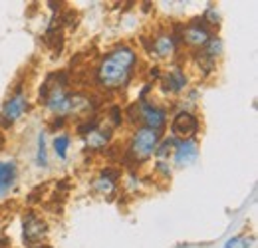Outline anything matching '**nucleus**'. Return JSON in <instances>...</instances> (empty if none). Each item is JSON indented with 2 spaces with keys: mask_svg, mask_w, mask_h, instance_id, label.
Wrapping results in <instances>:
<instances>
[{
  "mask_svg": "<svg viewBox=\"0 0 258 248\" xmlns=\"http://www.w3.org/2000/svg\"><path fill=\"white\" fill-rule=\"evenodd\" d=\"M135 62L137 54L133 52V48L119 46L111 50L97 66V84L103 90H121L123 86H127Z\"/></svg>",
  "mask_w": 258,
  "mask_h": 248,
  "instance_id": "nucleus-1",
  "label": "nucleus"
},
{
  "mask_svg": "<svg viewBox=\"0 0 258 248\" xmlns=\"http://www.w3.org/2000/svg\"><path fill=\"white\" fill-rule=\"evenodd\" d=\"M159 141H161V131L149 127H137L129 141V155L133 157V161H147L155 153Z\"/></svg>",
  "mask_w": 258,
  "mask_h": 248,
  "instance_id": "nucleus-2",
  "label": "nucleus"
},
{
  "mask_svg": "<svg viewBox=\"0 0 258 248\" xmlns=\"http://www.w3.org/2000/svg\"><path fill=\"white\" fill-rule=\"evenodd\" d=\"M26 109H28L26 93L18 88V90L14 92V95H10V97L6 99V103H4V107H2V111H0V123L4 125V127H10V125L16 123V121L24 115Z\"/></svg>",
  "mask_w": 258,
  "mask_h": 248,
  "instance_id": "nucleus-3",
  "label": "nucleus"
},
{
  "mask_svg": "<svg viewBox=\"0 0 258 248\" xmlns=\"http://www.w3.org/2000/svg\"><path fill=\"white\" fill-rule=\"evenodd\" d=\"M199 131V119L189 111H179L173 117L171 123V137H175L177 141L181 139H191L195 133Z\"/></svg>",
  "mask_w": 258,
  "mask_h": 248,
  "instance_id": "nucleus-4",
  "label": "nucleus"
},
{
  "mask_svg": "<svg viewBox=\"0 0 258 248\" xmlns=\"http://www.w3.org/2000/svg\"><path fill=\"white\" fill-rule=\"evenodd\" d=\"M137 107H139V119L143 121V127L155 129V131H161L163 127H165V123H167V111L163 107H157V105L147 103V101H139Z\"/></svg>",
  "mask_w": 258,
  "mask_h": 248,
  "instance_id": "nucleus-5",
  "label": "nucleus"
},
{
  "mask_svg": "<svg viewBox=\"0 0 258 248\" xmlns=\"http://www.w3.org/2000/svg\"><path fill=\"white\" fill-rule=\"evenodd\" d=\"M183 40L187 46L191 48H203L209 40H211V32L203 24V20H193L185 26L183 30Z\"/></svg>",
  "mask_w": 258,
  "mask_h": 248,
  "instance_id": "nucleus-6",
  "label": "nucleus"
},
{
  "mask_svg": "<svg viewBox=\"0 0 258 248\" xmlns=\"http://www.w3.org/2000/svg\"><path fill=\"white\" fill-rule=\"evenodd\" d=\"M48 232V226L42 218H38L34 213H30L28 217L24 218V240L34 246L36 242H40Z\"/></svg>",
  "mask_w": 258,
  "mask_h": 248,
  "instance_id": "nucleus-7",
  "label": "nucleus"
},
{
  "mask_svg": "<svg viewBox=\"0 0 258 248\" xmlns=\"http://www.w3.org/2000/svg\"><path fill=\"white\" fill-rule=\"evenodd\" d=\"M199 157V149L193 139H181L175 143V165L185 167Z\"/></svg>",
  "mask_w": 258,
  "mask_h": 248,
  "instance_id": "nucleus-8",
  "label": "nucleus"
},
{
  "mask_svg": "<svg viewBox=\"0 0 258 248\" xmlns=\"http://www.w3.org/2000/svg\"><path fill=\"white\" fill-rule=\"evenodd\" d=\"M163 86H165V92H169V93L185 92V88H187V76H185L183 68H179V66L171 68V70L163 76Z\"/></svg>",
  "mask_w": 258,
  "mask_h": 248,
  "instance_id": "nucleus-9",
  "label": "nucleus"
},
{
  "mask_svg": "<svg viewBox=\"0 0 258 248\" xmlns=\"http://www.w3.org/2000/svg\"><path fill=\"white\" fill-rule=\"evenodd\" d=\"M177 50V38L173 34H161L153 40V46H151V52L157 56V58H171Z\"/></svg>",
  "mask_w": 258,
  "mask_h": 248,
  "instance_id": "nucleus-10",
  "label": "nucleus"
},
{
  "mask_svg": "<svg viewBox=\"0 0 258 248\" xmlns=\"http://www.w3.org/2000/svg\"><path fill=\"white\" fill-rule=\"evenodd\" d=\"M16 183V163L0 161V197H4Z\"/></svg>",
  "mask_w": 258,
  "mask_h": 248,
  "instance_id": "nucleus-11",
  "label": "nucleus"
},
{
  "mask_svg": "<svg viewBox=\"0 0 258 248\" xmlns=\"http://www.w3.org/2000/svg\"><path fill=\"white\" fill-rule=\"evenodd\" d=\"M109 137H111V131L109 129H94L92 133L86 135V141H88V145L92 149H99V147H103L109 141Z\"/></svg>",
  "mask_w": 258,
  "mask_h": 248,
  "instance_id": "nucleus-12",
  "label": "nucleus"
},
{
  "mask_svg": "<svg viewBox=\"0 0 258 248\" xmlns=\"http://www.w3.org/2000/svg\"><path fill=\"white\" fill-rule=\"evenodd\" d=\"M70 143H72V139H70V135H66V133L54 137V151H56L58 159L64 161L66 157H68V147H70Z\"/></svg>",
  "mask_w": 258,
  "mask_h": 248,
  "instance_id": "nucleus-13",
  "label": "nucleus"
},
{
  "mask_svg": "<svg viewBox=\"0 0 258 248\" xmlns=\"http://www.w3.org/2000/svg\"><path fill=\"white\" fill-rule=\"evenodd\" d=\"M38 167H48V155H46V131H40L38 135Z\"/></svg>",
  "mask_w": 258,
  "mask_h": 248,
  "instance_id": "nucleus-14",
  "label": "nucleus"
},
{
  "mask_svg": "<svg viewBox=\"0 0 258 248\" xmlns=\"http://www.w3.org/2000/svg\"><path fill=\"white\" fill-rule=\"evenodd\" d=\"M175 143H177V139H175V137H167V139L163 141L161 145H157V149H155V155L159 157V159L167 157L171 149H175Z\"/></svg>",
  "mask_w": 258,
  "mask_h": 248,
  "instance_id": "nucleus-15",
  "label": "nucleus"
},
{
  "mask_svg": "<svg viewBox=\"0 0 258 248\" xmlns=\"http://www.w3.org/2000/svg\"><path fill=\"white\" fill-rule=\"evenodd\" d=\"M225 248H250V240L246 236H232L225 242Z\"/></svg>",
  "mask_w": 258,
  "mask_h": 248,
  "instance_id": "nucleus-16",
  "label": "nucleus"
},
{
  "mask_svg": "<svg viewBox=\"0 0 258 248\" xmlns=\"http://www.w3.org/2000/svg\"><path fill=\"white\" fill-rule=\"evenodd\" d=\"M96 189L99 193H105V195H109V193H113V189H115V183L113 181H109V179H105V177H99L96 181Z\"/></svg>",
  "mask_w": 258,
  "mask_h": 248,
  "instance_id": "nucleus-17",
  "label": "nucleus"
},
{
  "mask_svg": "<svg viewBox=\"0 0 258 248\" xmlns=\"http://www.w3.org/2000/svg\"><path fill=\"white\" fill-rule=\"evenodd\" d=\"M155 169H157V171H161V173L165 175V177H171V169H169V165H167V163H163V161H159V163L155 165Z\"/></svg>",
  "mask_w": 258,
  "mask_h": 248,
  "instance_id": "nucleus-18",
  "label": "nucleus"
},
{
  "mask_svg": "<svg viewBox=\"0 0 258 248\" xmlns=\"http://www.w3.org/2000/svg\"><path fill=\"white\" fill-rule=\"evenodd\" d=\"M149 76H151V78H159V76H161L159 68H157V66H153V68H151V72H149Z\"/></svg>",
  "mask_w": 258,
  "mask_h": 248,
  "instance_id": "nucleus-19",
  "label": "nucleus"
}]
</instances>
